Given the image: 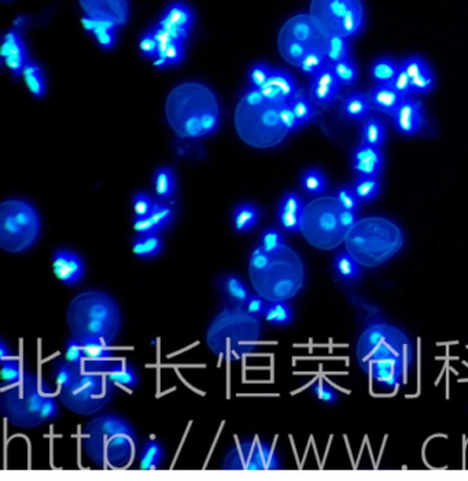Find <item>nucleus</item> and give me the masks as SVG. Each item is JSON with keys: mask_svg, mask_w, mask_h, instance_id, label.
<instances>
[{"mask_svg": "<svg viewBox=\"0 0 468 481\" xmlns=\"http://www.w3.org/2000/svg\"><path fill=\"white\" fill-rule=\"evenodd\" d=\"M355 358L360 367L386 389L401 384L415 361V349L409 336L391 324L375 321L358 336Z\"/></svg>", "mask_w": 468, "mask_h": 481, "instance_id": "nucleus-1", "label": "nucleus"}, {"mask_svg": "<svg viewBox=\"0 0 468 481\" xmlns=\"http://www.w3.org/2000/svg\"><path fill=\"white\" fill-rule=\"evenodd\" d=\"M248 273L254 291L268 302L289 300L305 284L304 260L286 244L273 249L258 245L251 252Z\"/></svg>", "mask_w": 468, "mask_h": 481, "instance_id": "nucleus-2", "label": "nucleus"}, {"mask_svg": "<svg viewBox=\"0 0 468 481\" xmlns=\"http://www.w3.org/2000/svg\"><path fill=\"white\" fill-rule=\"evenodd\" d=\"M165 114L169 126L183 139H201L212 134L220 125V103L205 84L188 81L168 95Z\"/></svg>", "mask_w": 468, "mask_h": 481, "instance_id": "nucleus-3", "label": "nucleus"}, {"mask_svg": "<svg viewBox=\"0 0 468 481\" xmlns=\"http://www.w3.org/2000/svg\"><path fill=\"white\" fill-rule=\"evenodd\" d=\"M66 323L72 336L84 345L110 346L122 327V314L116 299L98 289L79 294L69 305Z\"/></svg>", "mask_w": 468, "mask_h": 481, "instance_id": "nucleus-4", "label": "nucleus"}, {"mask_svg": "<svg viewBox=\"0 0 468 481\" xmlns=\"http://www.w3.org/2000/svg\"><path fill=\"white\" fill-rule=\"evenodd\" d=\"M283 106L250 88L235 110L237 136L247 145L266 150L279 145L290 133L283 121Z\"/></svg>", "mask_w": 468, "mask_h": 481, "instance_id": "nucleus-5", "label": "nucleus"}, {"mask_svg": "<svg viewBox=\"0 0 468 481\" xmlns=\"http://www.w3.org/2000/svg\"><path fill=\"white\" fill-rule=\"evenodd\" d=\"M261 332L257 316L243 306L228 305L211 323L206 345L220 360L237 362L255 351Z\"/></svg>", "mask_w": 468, "mask_h": 481, "instance_id": "nucleus-6", "label": "nucleus"}, {"mask_svg": "<svg viewBox=\"0 0 468 481\" xmlns=\"http://www.w3.org/2000/svg\"><path fill=\"white\" fill-rule=\"evenodd\" d=\"M87 458L99 468H126L135 456L133 428L117 416H101L90 421L81 442Z\"/></svg>", "mask_w": 468, "mask_h": 481, "instance_id": "nucleus-7", "label": "nucleus"}, {"mask_svg": "<svg viewBox=\"0 0 468 481\" xmlns=\"http://www.w3.org/2000/svg\"><path fill=\"white\" fill-rule=\"evenodd\" d=\"M112 360L95 361L84 358L76 363L72 381L59 388V399L75 414L92 416L101 411L113 398L116 384L109 377Z\"/></svg>", "mask_w": 468, "mask_h": 481, "instance_id": "nucleus-8", "label": "nucleus"}, {"mask_svg": "<svg viewBox=\"0 0 468 481\" xmlns=\"http://www.w3.org/2000/svg\"><path fill=\"white\" fill-rule=\"evenodd\" d=\"M345 244L347 251L361 266L376 267L401 251L404 232L389 218L367 217L351 227Z\"/></svg>", "mask_w": 468, "mask_h": 481, "instance_id": "nucleus-9", "label": "nucleus"}, {"mask_svg": "<svg viewBox=\"0 0 468 481\" xmlns=\"http://www.w3.org/2000/svg\"><path fill=\"white\" fill-rule=\"evenodd\" d=\"M355 223V213L347 210L337 196H320L305 205L300 232L315 248L329 251L347 240Z\"/></svg>", "mask_w": 468, "mask_h": 481, "instance_id": "nucleus-10", "label": "nucleus"}, {"mask_svg": "<svg viewBox=\"0 0 468 481\" xmlns=\"http://www.w3.org/2000/svg\"><path fill=\"white\" fill-rule=\"evenodd\" d=\"M52 389L36 374L23 371L19 381L3 388L0 410L3 417L14 427L32 429L46 422L43 409Z\"/></svg>", "mask_w": 468, "mask_h": 481, "instance_id": "nucleus-11", "label": "nucleus"}, {"mask_svg": "<svg viewBox=\"0 0 468 481\" xmlns=\"http://www.w3.org/2000/svg\"><path fill=\"white\" fill-rule=\"evenodd\" d=\"M330 34L311 14L290 18L280 29L277 48L282 58L300 69L312 54H327Z\"/></svg>", "mask_w": 468, "mask_h": 481, "instance_id": "nucleus-12", "label": "nucleus"}, {"mask_svg": "<svg viewBox=\"0 0 468 481\" xmlns=\"http://www.w3.org/2000/svg\"><path fill=\"white\" fill-rule=\"evenodd\" d=\"M41 221L36 207L23 199H8L0 206V247L10 254L25 252L40 236Z\"/></svg>", "mask_w": 468, "mask_h": 481, "instance_id": "nucleus-13", "label": "nucleus"}, {"mask_svg": "<svg viewBox=\"0 0 468 481\" xmlns=\"http://www.w3.org/2000/svg\"><path fill=\"white\" fill-rule=\"evenodd\" d=\"M311 15L330 36L347 39L360 33L365 19L361 0H312Z\"/></svg>", "mask_w": 468, "mask_h": 481, "instance_id": "nucleus-14", "label": "nucleus"}, {"mask_svg": "<svg viewBox=\"0 0 468 481\" xmlns=\"http://www.w3.org/2000/svg\"><path fill=\"white\" fill-rule=\"evenodd\" d=\"M282 468L272 447L260 440L242 442L233 447L224 458L223 471L231 472H271Z\"/></svg>", "mask_w": 468, "mask_h": 481, "instance_id": "nucleus-15", "label": "nucleus"}, {"mask_svg": "<svg viewBox=\"0 0 468 481\" xmlns=\"http://www.w3.org/2000/svg\"><path fill=\"white\" fill-rule=\"evenodd\" d=\"M194 21L195 15L193 10L186 3L175 1L166 8L157 25L175 39L186 43L190 36V30L194 25Z\"/></svg>", "mask_w": 468, "mask_h": 481, "instance_id": "nucleus-16", "label": "nucleus"}, {"mask_svg": "<svg viewBox=\"0 0 468 481\" xmlns=\"http://www.w3.org/2000/svg\"><path fill=\"white\" fill-rule=\"evenodd\" d=\"M86 15L109 21L117 26L126 23L129 17L128 0H79Z\"/></svg>", "mask_w": 468, "mask_h": 481, "instance_id": "nucleus-17", "label": "nucleus"}, {"mask_svg": "<svg viewBox=\"0 0 468 481\" xmlns=\"http://www.w3.org/2000/svg\"><path fill=\"white\" fill-rule=\"evenodd\" d=\"M258 91L277 103H290L300 92L294 77L282 69H272L266 83Z\"/></svg>", "mask_w": 468, "mask_h": 481, "instance_id": "nucleus-18", "label": "nucleus"}, {"mask_svg": "<svg viewBox=\"0 0 468 481\" xmlns=\"http://www.w3.org/2000/svg\"><path fill=\"white\" fill-rule=\"evenodd\" d=\"M341 83L334 72L333 63H327L312 77L311 98L318 105H330L338 99Z\"/></svg>", "mask_w": 468, "mask_h": 481, "instance_id": "nucleus-19", "label": "nucleus"}, {"mask_svg": "<svg viewBox=\"0 0 468 481\" xmlns=\"http://www.w3.org/2000/svg\"><path fill=\"white\" fill-rule=\"evenodd\" d=\"M1 55L4 58L6 65L12 72L14 76H21L23 73L25 66L28 65V51L21 36V32L17 28H12L7 32L1 45Z\"/></svg>", "mask_w": 468, "mask_h": 481, "instance_id": "nucleus-20", "label": "nucleus"}, {"mask_svg": "<svg viewBox=\"0 0 468 481\" xmlns=\"http://www.w3.org/2000/svg\"><path fill=\"white\" fill-rule=\"evenodd\" d=\"M151 30L158 43V54L154 59V65L157 68H168L180 63L184 58L186 43L175 39L168 32L161 29L158 25L153 26Z\"/></svg>", "mask_w": 468, "mask_h": 481, "instance_id": "nucleus-21", "label": "nucleus"}, {"mask_svg": "<svg viewBox=\"0 0 468 481\" xmlns=\"http://www.w3.org/2000/svg\"><path fill=\"white\" fill-rule=\"evenodd\" d=\"M393 120L400 133L405 136H413L419 133L425 123L422 103L419 101L411 99L409 96L405 98L397 112L393 114Z\"/></svg>", "mask_w": 468, "mask_h": 481, "instance_id": "nucleus-22", "label": "nucleus"}, {"mask_svg": "<svg viewBox=\"0 0 468 481\" xmlns=\"http://www.w3.org/2000/svg\"><path fill=\"white\" fill-rule=\"evenodd\" d=\"M55 276L66 285H75L81 281L86 273L83 259L69 249H58L54 254Z\"/></svg>", "mask_w": 468, "mask_h": 481, "instance_id": "nucleus-23", "label": "nucleus"}, {"mask_svg": "<svg viewBox=\"0 0 468 481\" xmlns=\"http://www.w3.org/2000/svg\"><path fill=\"white\" fill-rule=\"evenodd\" d=\"M351 162L358 177H376L383 169L384 158L380 148L361 143L354 150Z\"/></svg>", "mask_w": 468, "mask_h": 481, "instance_id": "nucleus-24", "label": "nucleus"}, {"mask_svg": "<svg viewBox=\"0 0 468 481\" xmlns=\"http://www.w3.org/2000/svg\"><path fill=\"white\" fill-rule=\"evenodd\" d=\"M173 220V210L165 203L155 202L151 213L143 218H135L133 228L139 235L158 234L164 231Z\"/></svg>", "mask_w": 468, "mask_h": 481, "instance_id": "nucleus-25", "label": "nucleus"}, {"mask_svg": "<svg viewBox=\"0 0 468 481\" xmlns=\"http://www.w3.org/2000/svg\"><path fill=\"white\" fill-rule=\"evenodd\" d=\"M304 209L305 205L297 194H286L279 205V223L282 228L287 232H298L301 228Z\"/></svg>", "mask_w": 468, "mask_h": 481, "instance_id": "nucleus-26", "label": "nucleus"}, {"mask_svg": "<svg viewBox=\"0 0 468 481\" xmlns=\"http://www.w3.org/2000/svg\"><path fill=\"white\" fill-rule=\"evenodd\" d=\"M368 98L372 109L391 117L405 99V96L398 94L391 84H376L371 90Z\"/></svg>", "mask_w": 468, "mask_h": 481, "instance_id": "nucleus-27", "label": "nucleus"}, {"mask_svg": "<svg viewBox=\"0 0 468 481\" xmlns=\"http://www.w3.org/2000/svg\"><path fill=\"white\" fill-rule=\"evenodd\" d=\"M217 288L226 296L230 305L246 307L248 299L251 298V294L247 285L234 274H226L220 277L217 283Z\"/></svg>", "mask_w": 468, "mask_h": 481, "instance_id": "nucleus-28", "label": "nucleus"}, {"mask_svg": "<svg viewBox=\"0 0 468 481\" xmlns=\"http://www.w3.org/2000/svg\"><path fill=\"white\" fill-rule=\"evenodd\" d=\"M83 25L90 33L95 36L97 41L102 48L112 50L115 47L116 39H117V25L109 21L95 19L87 15L83 18Z\"/></svg>", "mask_w": 468, "mask_h": 481, "instance_id": "nucleus-29", "label": "nucleus"}, {"mask_svg": "<svg viewBox=\"0 0 468 481\" xmlns=\"http://www.w3.org/2000/svg\"><path fill=\"white\" fill-rule=\"evenodd\" d=\"M233 221L236 234H246L258 224L260 210L251 203H242L235 209Z\"/></svg>", "mask_w": 468, "mask_h": 481, "instance_id": "nucleus-30", "label": "nucleus"}, {"mask_svg": "<svg viewBox=\"0 0 468 481\" xmlns=\"http://www.w3.org/2000/svg\"><path fill=\"white\" fill-rule=\"evenodd\" d=\"M371 109L369 98L364 94H353L342 103V114L354 121L367 120Z\"/></svg>", "mask_w": 468, "mask_h": 481, "instance_id": "nucleus-31", "label": "nucleus"}, {"mask_svg": "<svg viewBox=\"0 0 468 481\" xmlns=\"http://www.w3.org/2000/svg\"><path fill=\"white\" fill-rule=\"evenodd\" d=\"M164 248V244L158 234H150V235H140L133 241V252L136 256L142 259H150L155 258L161 254Z\"/></svg>", "mask_w": 468, "mask_h": 481, "instance_id": "nucleus-32", "label": "nucleus"}, {"mask_svg": "<svg viewBox=\"0 0 468 481\" xmlns=\"http://www.w3.org/2000/svg\"><path fill=\"white\" fill-rule=\"evenodd\" d=\"M400 70V65L390 58H379L371 66V76L376 84H391Z\"/></svg>", "mask_w": 468, "mask_h": 481, "instance_id": "nucleus-33", "label": "nucleus"}, {"mask_svg": "<svg viewBox=\"0 0 468 481\" xmlns=\"http://www.w3.org/2000/svg\"><path fill=\"white\" fill-rule=\"evenodd\" d=\"M266 323L275 327H284L293 321V310L287 300L269 302L264 314Z\"/></svg>", "mask_w": 468, "mask_h": 481, "instance_id": "nucleus-34", "label": "nucleus"}, {"mask_svg": "<svg viewBox=\"0 0 468 481\" xmlns=\"http://www.w3.org/2000/svg\"><path fill=\"white\" fill-rule=\"evenodd\" d=\"M386 141V127L378 119H367L362 123L361 143L380 148Z\"/></svg>", "mask_w": 468, "mask_h": 481, "instance_id": "nucleus-35", "label": "nucleus"}, {"mask_svg": "<svg viewBox=\"0 0 468 481\" xmlns=\"http://www.w3.org/2000/svg\"><path fill=\"white\" fill-rule=\"evenodd\" d=\"M109 377L116 385L128 388V389L135 388L139 381L135 369L126 365L125 362L112 361L110 369H109Z\"/></svg>", "mask_w": 468, "mask_h": 481, "instance_id": "nucleus-36", "label": "nucleus"}, {"mask_svg": "<svg viewBox=\"0 0 468 481\" xmlns=\"http://www.w3.org/2000/svg\"><path fill=\"white\" fill-rule=\"evenodd\" d=\"M164 460V449L155 440H148L140 453V468L143 471L158 469Z\"/></svg>", "mask_w": 468, "mask_h": 481, "instance_id": "nucleus-37", "label": "nucleus"}, {"mask_svg": "<svg viewBox=\"0 0 468 481\" xmlns=\"http://www.w3.org/2000/svg\"><path fill=\"white\" fill-rule=\"evenodd\" d=\"M334 265L338 276L345 281H355L361 276V265L351 256L348 251L341 252L335 258Z\"/></svg>", "mask_w": 468, "mask_h": 481, "instance_id": "nucleus-38", "label": "nucleus"}, {"mask_svg": "<svg viewBox=\"0 0 468 481\" xmlns=\"http://www.w3.org/2000/svg\"><path fill=\"white\" fill-rule=\"evenodd\" d=\"M155 192L161 199H170L176 191L175 174L169 167H161L155 172L154 176Z\"/></svg>", "mask_w": 468, "mask_h": 481, "instance_id": "nucleus-39", "label": "nucleus"}, {"mask_svg": "<svg viewBox=\"0 0 468 481\" xmlns=\"http://www.w3.org/2000/svg\"><path fill=\"white\" fill-rule=\"evenodd\" d=\"M22 74H23V79L30 90V92L35 96L40 98L46 94V80H44V76H43L40 66L36 62L29 61L28 65L25 66Z\"/></svg>", "mask_w": 468, "mask_h": 481, "instance_id": "nucleus-40", "label": "nucleus"}, {"mask_svg": "<svg viewBox=\"0 0 468 481\" xmlns=\"http://www.w3.org/2000/svg\"><path fill=\"white\" fill-rule=\"evenodd\" d=\"M290 108H291V110H293V113H294V116L297 119L300 127H302L304 125L309 123L315 117L313 105L302 92H298L294 96V99L290 102Z\"/></svg>", "mask_w": 468, "mask_h": 481, "instance_id": "nucleus-41", "label": "nucleus"}, {"mask_svg": "<svg viewBox=\"0 0 468 481\" xmlns=\"http://www.w3.org/2000/svg\"><path fill=\"white\" fill-rule=\"evenodd\" d=\"M301 185L309 195L319 196L327 190V180L319 169H308L301 177Z\"/></svg>", "mask_w": 468, "mask_h": 481, "instance_id": "nucleus-42", "label": "nucleus"}, {"mask_svg": "<svg viewBox=\"0 0 468 481\" xmlns=\"http://www.w3.org/2000/svg\"><path fill=\"white\" fill-rule=\"evenodd\" d=\"M351 58V44L347 37L330 36L327 44V59L330 63H337Z\"/></svg>", "mask_w": 468, "mask_h": 481, "instance_id": "nucleus-43", "label": "nucleus"}, {"mask_svg": "<svg viewBox=\"0 0 468 481\" xmlns=\"http://www.w3.org/2000/svg\"><path fill=\"white\" fill-rule=\"evenodd\" d=\"M353 190L360 201H373L380 192V181L376 177H358L353 185Z\"/></svg>", "mask_w": 468, "mask_h": 481, "instance_id": "nucleus-44", "label": "nucleus"}, {"mask_svg": "<svg viewBox=\"0 0 468 481\" xmlns=\"http://www.w3.org/2000/svg\"><path fill=\"white\" fill-rule=\"evenodd\" d=\"M334 66V72L341 83V85H353L357 79H358V70H357V66L355 63L353 62L351 58H348L345 61H341V62H337V63H333Z\"/></svg>", "mask_w": 468, "mask_h": 481, "instance_id": "nucleus-45", "label": "nucleus"}, {"mask_svg": "<svg viewBox=\"0 0 468 481\" xmlns=\"http://www.w3.org/2000/svg\"><path fill=\"white\" fill-rule=\"evenodd\" d=\"M22 374L23 371L18 360L11 357L1 360V381L4 387L19 381Z\"/></svg>", "mask_w": 468, "mask_h": 481, "instance_id": "nucleus-46", "label": "nucleus"}, {"mask_svg": "<svg viewBox=\"0 0 468 481\" xmlns=\"http://www.w3.org/2000/svg\"><path fill=\"white\" fill-rule=\"evenodd\" d=\"M436 85V79L431 72V69H426L416 77L411 79V87H412V94H427L430 92Z\"/></svg>", "mask_w": 468, "mask_h": 481, "instance_id": "nucleus-47", "label": "nucleus"}, {"mask_svg": "<svg viewBox=\"0 0 468 481\" xmlns=\"http://www.w3.org/2000/svg\"><path fill=\"white\" fill-rule=\"evenodd\" d=\"M273 68H269L265 63H254L250 69L248 74V81H250V88L253 90H260L268 80L271 72Z\"/></svg>", "mask_w": 468, "mask_h": 481, "instance_id": "nucleus-48", "label": "nucleus"}, {"mask_svg": "<svg viewBox=\"0 0 468 481\" xmlns=\"http://www.w3.org/2000/svg\"><path fill=\"white\" fill-rule=\"evenodd\" d=\"M83 351H84V358L95 360V361H108V360H112V356H113L110 346L101 345V343L84 345Z\"/></svg>", "mask_w": 468, "mask_h": 481, "instance_id": "nucleus-49", "label": "nucleus"}, {"mask_svg": "<svg viewBox=\"0 0 468 481\" xmlns=\"http://www.w3.org/2000/svg\"><path fill=\"white\" fill-rule=\"evenodd\" d=\"M155 202L144 192L136 194L133 196V213H135V218H143L146 216H148L154 207Z\"/></svg>", "mask_w": 468, "mask_h": 481, "instance_id": "nucleus-50", "label": "nucleus"}, {"mask_svg": "<svg viewBox=\"0 0 468 481\" xmlns=\"http://www.w3.org/2000/svg\"><path fill=\"white\" fill-rule=\"evenodd\" d=\"M337 199L340 201V203L349 212H353V213H357L358 209H360V199L358 196L355 195L354 190L351 188V187H341L338 191H337Z\"/></svg>", "mask_w": 468, "mask_h": 481, "instance_id": "nucleus-51", "label": "nucleus"}, {"mask_svg": "<svg viewBox=\"0 0 468 481\" xmlns=\"http://www.w3.org/2000/svg\"><path fill=\"white\" fill-rule=\"evenodd\" d=\"M139 47H140L142 54H143L146 58H150V59H155V58H157V54H158V43H157V39H155V36H154L151 28L140 37Z\"/></svg>", "mask_w": 468, "mask_h": 481, "instance_id": "nucleus-52", "label": "nucleus"}, {"mask_svg": "<svg viewBox=\"0 0 468 481\" xmlns=\"http://www.w3.org/2000/svg\"><path fill=\"white\" fill-rule=\"evenodd\" d=\"M313 393L316 395L318 399H320L324 403H334L338 400L337 392L333 389V387H330L326 381L323 380H318L313 387H312Z\"/></svg>", "mask_w": 468, "mask_h": 481, "instance_id": "nucleus-53", "label": "nucleus"}, {"mask_svg": "<svg viewBox=\"0 0 468 481\" xmlns=\"http://www.w3.org/2000/svg\"><path fill=\"white\" fill-rule=\"evenodd\" d=\"M391 85H393V88L398 92V94H401L402 96H405V98H408L409 95H412V87H411V77L408 76V73L402 69V66H401V63H400V70H398V73H397V76H396V79L393 80V83H391Z\"/></svg>", "mask_w": 468, "mask_h": 481, "instance_id": "nucleus-54", "label": "nucleus"}, {"mask_svg": "<svg viewBox=\"0 0 468 481\" xmlns=\"http://www.w3.org/2000/svg\"><path fill=\"white\" fill-rule=\"evenodd\" d=\"M401 66L408 73V76L411 79L416 77L418 74H420L422 72L429 69L427 62L425 59H422L420 57H409L404 62H401Z\"/></svg>", "mask_w": 468, "mask_h": 481, "instance_id": "nucleus-55", "label": "nucleus"}, {"mask_svg": "<svg viewBox=\"0 0 468 481\" xmlns=\"http://www.w3.org/2000/svg\"><path fill=\"white\" fill-rule=\"evenodd\" d=\"M282 244H284L283 236H282V234H280L277 229H275V228H268V229L262 234V236H261V243H260V245L264 247V248H266V249H273V248H276V247H279V245H282Z\"/></svg>", "mask_w": 468, "mask_h": 481, "instance_id": "nucleus-56", "label": "nucleus"}, {"mask_svg": "<svg viewBox=\"0 0 468 481\" xmlns=\"http://www.w3.org/2000/svg\"><path fill=\"white\" fill-rule=\"evenodd\" d=\"M65 358L73 363H80L84 360V351H83V345L79 343L75 338L68 340L66 343V354Z\"/></svg>", "mask_w": 468, "mask_h": 481, "instance_id": "nucleus-57", "label": "nucleus"}, {"mask_svg": "<svg viewBox=\"0 0 468 481\" xmlns=\"http://www.w3.org/2000/svg\"><path fill=\"white\" fill-rule=\"evenodd\" d=\"M266 302H268V300H265V299L261 298L260 295H255V296L251 295V298L248 299V302H247V305H246V309H247L251 314H254V316H257V317H261V316H264L265 311H266V307H268V303H266Z\"/></svg>", "mask_w": 468, "mask_h": 481, "instance_id": "nucleus-58", "label": "nucleus"}, {"mask_svg": "<svg viewBox=\"0 0 468 481\" xmlns=\"http://www.w3.org/2000/svg\"><path fill=\"white\" fill-rule=\"evenodd\" d=\"M8 357H11V356H10L8 351H7L6 343H4V342H0V358L4 360V358H8Z\"/></svg>", "mask_w": 468, "mask_h": 481, "instance_id": "nucleus-59", "label": "nucleus"}]
</instances>
